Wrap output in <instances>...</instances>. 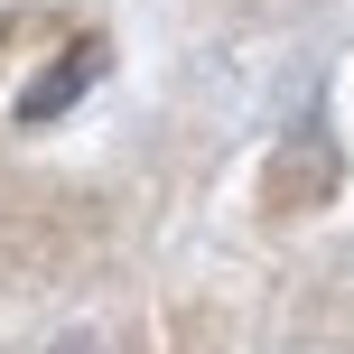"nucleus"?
<instances>
[{
	"label": "nucleus",
	"mask_w": 354,
	"mask_h": 354,
	"mask_svg": "<svg viewBox=\"0 0 354 354\" xmlns=\"http://www.w3.org/2000/svg\"><path fill=\"white\" fill-rule=\"evenodd\" d=\"M84 75H93V56H66V75H56V84H37V93H28L19 112H28V122H37V112H56V103H66L75 84H84Z\"/></svg>",
	"instance_id": "obj_1"
}]
</instances>
